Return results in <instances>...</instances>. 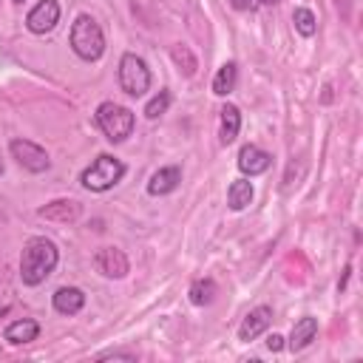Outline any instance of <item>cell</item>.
<instances>
[{
    "label": "cell",
    "mask_w": 363,
    "mask_h": 363,
    "mask_svg": "<svg viewBox=\"0 0 363 363\" xmlns=\"http://www.w3.org/2000/svg\"><path fill=\"white\" fill-rule=\"evenodd\" d=\"M60 261V250L51 238L45 235H34L26 241L23 255H20V281L26 286H40L57 267Z\"/></svg>",
    "instance_id": "obj_1"
},
{
    "label": "cell",
    "mask_w": 363,
    "mask_h": 363,
    "mask_svg": "<svg viewBox=\"0 0 363 363\" xmlns=\"http://www.w3.org/2000/svg\"><path fill=\"white\" fill-rule=\"evenodd\" d=\"M71 48L79 60L85 62H96L105 51V34L102 26L91 17V14H79L71 26Z\"/></svg>",
    "instance_id": "obj_2"
},
{
    "label": "cell",
    "mask_w": 363,
    "mask_h": 363,
    "mask_svg": "<svg viewBox=\"0 0 363 363\" xmlns=\"http://www.w3.org/2000/svg\"><path fill=\"white\" fill-rule=\"evenodd\" d=\"M122 176H125V162L116 159V156H111V153H99V156L82 170L79 182H82V187L91 190V193H105V190H111L113 184H119Z\"/></svg>",
    "instance_id": "obj_3"
},
{
    "label": "cell",
    "mask_w": 363,
    "mask_h": 363,
    "mask_svg": "<svg viewBox=\"0 0 363 363\" xmlns=\"http://www.w3.org/2000/svg\"><path fill=\"white\" fill-rule=\"evenodd\" d=\"M99 130L105 133L108 142H125L130 133H133V125H136V116L130 108L125 105H116V102H102L94 113Z\"/></svg>",
    "instance_id": "obj_4"
},
{
    "label": "cell",
    "mask_w": 363,
    "mask_h": 363,
    "mask_svg": "<svg viewBox=\"0 0 363 363\" xmlns=\"http://www.w3.org/2000/svg\"><path fill=\"white\" fill-rule=\"evenodd\" d=\"M119 88L128 96H145L150 91V68L136 54H122L119 60Z\"/></svg>",
    "instance_id": "obj_5"
},
{
    "label": "cell",
    "mask_w": 363,
    "mask_h": 363,
    "mask_svg": "<svg viewBox=\"0 0 363 363\" xmlns=\"http://www.w3.org/2000/svg\"><path fill=\"white\" fill-rule=\"evenodd\" d=\"M9 150H11V159L23 170H28V173H45L51 167L48 153L37 142H31V139H11L9 142Z\"/></svg>",
    "instance_id": "obj_6"
},
{
    "label": "cell",
    "mask_w": 363,
    "mask_h": 363,
    "mask_svg": "<svg viewBox=\"0 0 363 363\" xmlns=\"http://www.w3.org/2000/svg\"><path fill=\"white\" fill-rule=\"evenodd\" d=\"M60 23V3L57 0H40L28 14H26V28L31 34H45Z\"/></svg>",
    "instance_id": "obj_7"
},
{
    "label": "cell",
    "mask_w": 363,
    "mask_h": 363,
    "mask_svg": "<svg viewBox=\"0 0 363 363\" xmlns=\"http://www.w3.org/2000/svg\"><path fill=\"white\" fill-rule=\"evenodd\" d=\"M94 267L105 275V278H125L130 264H128V255L119 250V247H102L96 250L94 255Z\"/></svg>",
    "instance_id": "obj_8"
},
{
    "label": "cell",
    "mask_w": 363,
    "mask_h": 363,
    "mask_svg": "<svg viewBox=\"0 0 363 363\" xmlns=\"http://www.w3.org/2000/svg\"><path fill=\"white\" fill-rule=\"evenodd\" d=\"M37 216L45 221H57V224H74L82 216V204L74 199H54L45 207H40Z\"/></svg>",
    "instance_id": "obj_9"
},
{
    "label": "cell",
    "mask_w": 363,
    "mask_h": 363,
    "mask_svg": "<svg viewBox=\"0 0 363 363\" xmlns=\"http://www.w3.org/2000/svg\"><path fill=\"white\" fill-rule=\"evenodd\" d=\"M269 164H272V156H269L264 147H258V145H244V147L238 150V170H241L244 176H250V179L267 173Z\"/></svg>",
    "instance_id": "obj_10"
},
{
    "label": "cell",
    "mask_w": 363,
    "mask_h": 363,
    "mask_svg": "<svg viewBox=\"0 0 363 363\" xmlns=\"http://www.w3.org/2000/svg\"><path fill=\"white\" fill-rule=\"evenodd\" d=\"M272 323V309L269 306H255L247 312V318L238 326V340H255L258 335L267 332V326Z\"/></svg>",
    "instance_id": "obj_11"
},
{
    "label": "cell",
    "mask_w": 363,
    "mask_h": 363,
    "mask_svg": "<svg viewBox=\"0 0 363 363\" xmlns=\"http://www.w3.org/2000/svg\"><path fill=\"white\" fill-rule=\"evenodd\" d=\"M179 182H182V167H179V164H164V167H159V170L150 176L147 193H150V196H167V193H173V190L179 187Z\"/></svg>",
    "instance_id": "obj_12"
},
{
    "label": "cell",
    "mask_w": 363,
    "mask_h": 363,
    "mask_svg": "<svg viewBox=\"0 0 363 363\" xmlns=\"http://www.w3.org/2000/svg\"><path fill=\"white\" fill-rule=\"evenodd\" d=\"M51 301H54V309L60 315H77L85 306V292L79 286H60Z\"/></svg>",
    "instance_id": "obj_13"
},
{
    "label": "cell",
    "mask_w": 363,
    "mask_h": 363,
    "mask_svg": "<svg viewBox=\"0 0 363 363\" xmlns=\"http://www.w3.org/2000/svg\"><path fill=\"white\" fill-rule=\"evenodd\" d=\"M37 335H40V323L31 320V318H17V320H11V323L3 329V337H6L11 346L31 343V340H37Z\"/></svg>",
    "instance_id": "obj_14"
},
{
    "label": "cell",
    "mask_w": 363,
    "mask_h": 363,
    "mask_svg": "<svg viewBox=\"0 0 363 363\" xmlns=\"http://www.w3.org/2000/svg\"><path fill=\"white\" fill-rule=\"evenodd\" d=\"M238 130H241V111L227 102V105L221 108V116H218V139H221V145L235 142Z\"/></svg>",
    "instance_id": "obj_15"
},
{
    "label": "cell",
    "mask_w": 363,
    "mask_h": 363,
    "mask_svg": "<svg viewBox=\"0 0 363 363\" xmlns=\"http://www.w3.org/2000/svg\"><path fill=\"white\" fill-rule=\"evenodd\" d=\"M315 335H318V320L315 318H301L295 326H292V335H289V349L292 352H301V349H306L312 340H315Z\"/></svg>",
    "instance_id": "obj_16"
},
{
    "label": "cell",
    "mask_w": 363,
    "mask_h": 363,
    "mask_svg": "<svg viewBox=\"0 0 363 363\" xmlns=\"http://www.w3.org/2000/svg\"><path fill=\"white\" fill-rule=\"evenodd\" d=\"M252 196H255V190H252V182H250V179H235V182L227 187V204H230V210H244V207H250V204H252Z\"/></svg>",
    "instance_id": "obj_17"
},
{
    "label": "cell",
    "mask_w": 363,
    "mask_h": 363,
    "mask_svg": "<svg viewBox=\"0 0 363 363\" xmlns=\"http://www.w3.org/2000/svg\"><path fill=\"white\" fill-rule=\"evenodd\" d=\"M187 295H190V303L193 306H210L216 301V295H218V284L213 278H199V281L190 284V292Z\"/></svg>",
    "instance_id": "obj_18"
},
{
    "label": "cell",
    "mask_w": 363,
    "mask_h": 363,
    "mask_svg": "<svg viewBox=\"0 0 363 363\" xmlns=\"http://www.w3.org/2000/svg\"><path fill=\"white\" fill-rule=\"evenodd\" d=\"M235 82H238V65L235 62H224L213 77V94L216 96H227L235 88Z\"/></svg>",
    "instance_id": "obj_19"
},
{
    "label": "cell",
    "mask_w": 363,
    "mask_h": 363,
    "mask_svg": "<svg viewBox=\"0 0 363 363\" xmlns=\"http://www.w3.org/2000/svg\"><path fill=\"white\" fill-rule=\"evenodd\" d=\"M170 57H173V62H176V68L184 74V77H193L196 74V68H199V62H196V57H193V51L187 48V45H173L170 48Z\"/></svg>",
    "instance_id": "obj_20"
},
{
    "label": "cell",
    "mask_w": 363,
    "mask_h": 363,
    "mask_svg": "<svg viewBox=\"0 0 363 363\" xmlns=\"http://www.w3.org/2000/svg\"><path fill=\"white\" fill-rule=\"evenodd\" d=\"M292 23H295V31H298L301 37H312V34L318 31V17H315L309 9H303V6H298V9L292 11Z\"/></svg>",
    "instance_id": "obj_21"
},
{
    "label": "cell",
    "mask_w": 363,
    "mask_h": 363,
    "mask_svg": "<svg viewBox=\"0 0 363 363\" xmlns=\"http://www.w3.org/2000/svg\"><path fill=\"white\" fill-rule=\"evenodd\" d=\"M167 108H170V94H167V91H159V94L145 105V116H147V119H159Z\"/></svg>",
    "instance_id": "obj_22"
},
{
    "label": "cell",
    "mask_w": 363,
    "mask_h": 363,
    "mask_svg": "<svg viewBox=\"0 0 363 363\" xmlns=\"http://www.w3.org/2000/svg\"><path fill=\"white\" fill-rule=\"evenodd\" d=\"M96 360H136V352H125V349H111L96 354Z\"/></svg>",
    "instance_id": "obj_23"
},
{
    "label": "cell",
    "mask_w": 363,
    "mask_h": 363,
    "mask_svg": "<svg viewBox=\"0 0 363 363\" xmlns=\"http://www.w3.org/2000/svg\"><path fill=\"white\" fill-rule=\"evenodd\" d=\"M284 346H286V343H284V337H281L278 332H272V335L267 337V349H269V352H281Z\"/></svg>",
    "instance_id": "obj_24"
},
{
    "label": "cell",
    "mask_w": 363,
    "mask_h": 363,
    "mask_svg": "<svg viewBox=\"0 0 363 363\" xmlns=\"http://www.w3.org/2000/svg\"><path fill=\"white\" fill-rule=\"evenodd\" d=\"M255 6H258V0H233V9H238V11H250Z\"/></svg>",
    "instance_id": "obj_25"
},
{
    "label": "cell",
    "mask_w": 363,
    "mask_h": 363,
    "mask_svg": "<svg viewBox=\"0 0 363 363\" xmlns=\"http://www.w3.org/2000/svg\"><path fill=\"white\" fill-rule=\"evenodd\" d=\"M258 3H264V6H272V3H278V0H258Z\"/></svg>",
    "instance_id": "obj_26"
},
{
    "label": "cell",
    "mask_w": 363,
    "mask_h": 363,
    "mask_svg": "<svg viewBox=\"0 0 363 363\" xmlns=\"http://www.w3.org/2000/svg\"><path fill=\"white\" fill-rule=\"evenodd\" d=\"M0 176H3V159H0Z\"/></svg>",
    "instance_id": "obj_27"
},
{
    "label": "cell",
    "mask_w": 363,
    "mask_h": 363,
    "mask_svg": "<svg viewBox=\"0 0 363 363\" xmlns=\"http://www.w3.org/2000/svg\"><path fill=\"white\" fill-rule=\"evenodd\" d=\"M17 3H23V0H17Z\"/></svg>",
    "instance_id": "obj_28"
}]
</instances>
